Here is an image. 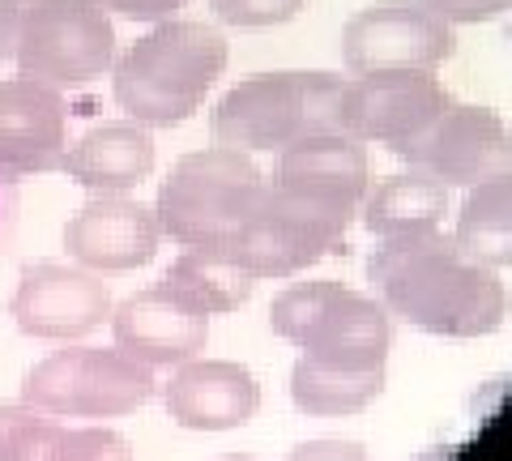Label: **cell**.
<instances>
[{"instance_id":"obj_1","label":"cell","mask_w":512,"mask_h":461,"mask_svg":"<svg viewBox=\"0 0 512 461\" xmlns=\"http://www.w3.org/2000/svg\"><path fill=\"white\" fill-rule=\"evenodd\" d=\"M367 278L389 316H402L431 338H487L508 316L500 269L470 261L444 227L380 240Z\"/></svg>"},{"instance_id":"obj_2","label":"cell","mask_w":512,"mask_h":461,"mask_svg":"<svg viewBox=\"0 0 512 461\" xmlns=\"http://www.w3.org/2000/svg\"><path fill=\"white\" fill-rule=\"evenodd\" d=\"M227 35L210 22L167 18L154 22L111 65V94L128 120L146 129H171L201 111L205 94L227 73Z\"/></svg>"},{"instance_id":"obj_3","label":"cell","mask_w":512,"mask_h":461,"mask_svg":"<svg viewBox=\"0 0 512 461\" xmlns=\"http://www.w3.org/2000/svg\"><path fill=\"white\" fill-rule=\"evenodd\" d=\"M265 171L244 150L205 146L167 171L154 197L158 231L180 248H227L265 197Z\"/></svg>"},{"instance_id":"obj_4","label":"cell","mask_w":512,"mask_h":461,"mask_svg":"<svg viewBox=\"0 0 512 461\" xmlns=\"http://www.w3.org/2000/svg\"><path fill=\"white\" fill-rule=\"evenodd\" d=\"M346 77L338 73H256L235 82L210 111L214 146L244 154L286 150L308 133L342 129Z\"/></svg>"},{"instance_id":"obj_5","label":"cell","mask_w":512,"mask_h":461,"mask_svg":"<svg viewBox=\"0 0 512 461\" xmlns=\"http://www.w3.org/2000/svg\"><path fill=\"white\" fill-rule=\"evenodd\" d=\"M146 363L116 346H69L39 359L22 380V402L52 419H124L154 397Z\"/></svg>"},{"instance_id":"obj_6","label":"cell","mask_w":512,"mask_h":461,"mask_svg":"<svg viewBox=\"0 0 512 461\" xmlns=\"http://www.w3.org/2000/svg\"><path fill=\"white\" fill-rule=\"evenodd\" d=\"M13 60L22 77H35L52 90L99 82L116 65L111 13L94 0H30L18 13Z\"/></svg>"},{"instance_id":"obj_7","label":"cell","mask_w":512,"mask_h":461,"mask_svg":"<svg viewBox=\"0 0 512 461\" xmlns=\"http://www.w3.org/2000/svg\"><path fill=\"white\" fill-rule=\"evenodd\" d=\"M350 222L308 205L303 197L286 193L274 180L265 184V197L248 218V227L222 248L235 265H244L256 282L265 278H295L320 257H329L333 248L346 240Z\"/></svg>"},{"instance_id":"obj_8","label":"cell","mask_w":512,"mask_h":461,"mask_svg":"<svg viewBox=\"0 0 512 461\" xmlns=\"http://www.w3.org/2000/svg\"><path fill=\"white\" fill-rule=\"evenodd\" d=\"M457 35L444 18H436L419 0H380L359 9L342 30V65L350 73H389L419 69L436 73L453 60Z\"/></svg>"},{"instance_id":"obj_9","label":"cell","mask_w":512,"mask_h":461,"mask_svg":"<svg viewBox=\"0 0 512 461\" xmlns=\"http://www.w3.org/2000/svg\"><path fill=\"white\" fill-rule=\"evenodd\" d=\"M397 158L444 188H474L512 171V133L491 107L448 103Z\"/></svg>"},{"instance_id":"obj_10","label":"cell","mask_w":512,"mask_h":461,"mask_svg":"<svg viewBox=\"0 0 512 461\" xmlns=\"http://www.w3.org/2000/svg\"><path fill=\"white\" fill-rule=\"evenodd\" d=\"M453 103L436 73L419 69H389V73H359L346 82L342 94V133L363 146L402 150L419 137L440 111Z\"/></svg>"},{"instance_id":"obj_11","label":"cell","mask_w":512,"mask_h":461,"mask_svg":"<svg viewBox=\"0 0 512 461\" xmlns=\"http://www.w3.org/2000/svg\"><path fill=\"white\" fill-rule=\"evenodd\" d=\"M111 286L103 274L82 265L39 261L26 265L18 291L9 299V316L26 338L39 342H77L111 321Z\"/></svg>"},{"instance_id":"obj_12","label":"cell","mask_w":512,"mask_h":461,"mask_svg":"<svg viewBox=\"0 0 512 461\" xmlns=\"http://www.w3.org/2000/svg\"><path fill=\"white\" fill-rule=\"evenodd\" d=\"M158 244H163V231H158L154 210L128 193L90 197L64 222L69 261L94 269V274H133V269L154 261Z\"/></svg>"},{"instance_id":"obj_13","label":"cell","mask_w":512,"mask_h":461,"mask_svg":"<svg viewBox=\"0 0 512 461\" xmlns=\"http://www.w3.org/2000/svg\"><path fill=\"white\" fill-rule=\"evenodd\" d=\"M274 184L303 197L308 205H320V210L350 222L359 214L367 188H372L367 146L355 137H346L342 129L308 133V137L291 141L286 150H278Z\"/></svg>"},{"instance_id":"obj_14","label":"cell","mask_w":512,"mask_h":461,"mask_svg":"<svg viewBox=\"0 0 512 461\" xmlns=\"http://www.w3.org/2000/svg\"><path fill=\"white\" fill-rule=\"evenodd\" d=\"M69 150V103L35 77L0 82V176H47Z\"/></svg>"},{"instance_id":"obj_15","label":"cell","mask_w":512,"mask_h":461,"mask_svg":"<svg viewBox=\"0 0 512 461\" xmlns=\"http://www.w3.org/2000/svg\"><path fill=\"white\" fill-rule=\"evenodd\" d=\"M111 338H116V351L146 363L150 372L180 368V363L197 359L205 351V342H210V316L188 308L184 299H175L158 282L111 308Z\"/></svg>"},{"instance_id":"obj_16","label":"cell","mask_w":512,"mask_h":461,"mask_svg":"<svg viewBox=\"0 0 512 461\" xmlns=\"http://www.w3.org/2000/svg\"><path fill=\"white\" fill-rule=\"evenodd\" d=\"M299 351L303 359L329 363V368H346V372H376L389 363V346H393V316L389 308L372 295L346 291L338 282L333 295L316 308L308 329L299 333Z\"/></svg>"},{"instance_id":"obj_17","label":"cell","mask_w":512,"mask_h":461,"mask_svg":"<svg viewBox=\"0 0 512 461\" xmlns=\"http://www.w3.org/2000/svg\"><path fill=\"white\" fill-rule=\"evenodd\" d=\"M163 406L184 432H235L261 410V385L235 359H188L167 380Z\"/></svg>"},{"instance_id":"obj_18","label":"cell","mask_w":512,"mask_h":461,"mask_svg":"<svg viewBox=\"0 0 512 461\" xmlns=\"http://www.w3.org/2000/svg\"><path fill=\"white\" fill-rule=\"evenodd\" d=\"M154 163H158V150L146 124L107 120V124H94L90 133H82L64 150L60 171L73 184L90 188L94 197H103V193H133L141 180H150Z\"/></svg>"},{"instance_id":"obj_19","label":"cell","mask_w":512,"mask_h":461,"mask_svg":"<svg viewBox=\"0 0 512 461\" xmlns=\"http://www.w3.org/2000/svg\"><path fill=\"white\" fill-rule=\"evenodd\" d=\"M359 214H363V227L376 240L436 231L444 227V214H448V188L410 167V171H397V176H384L376 188H367Z\"/></svg>"},{"instance_id":"obj_20","label":"cell","mask_w":512,"mask_h":461,"mask_svg":"<svg viewBox=\"0 0 512 461\" xmlns=\"http://www.w3.org/2000/svg\"><path fill=\"white\" fill-rule=\"evenodd\" d=\"M163 286L175 299H184L188 308H197L205 316H227L252 299L256 278L218 248H184L180 257L167 265Z\"/></svg>"},{"instance_id":"obj_21","label":"cell","mask_w":512,"mask_h":461,"mask_svg":"<svg viewBox=\"0 0 512 461\" xmlns=\"http://www.w3.org/2000/svg\"><path fill=\"white\" fill-rule=\"evenodd\" d=\"M453 244L487 269H512V171L470 188L457 210Z\"/></svg>"},{"instance_id":"obj_22","label":"cell","mask_w":512,"mask_h":461,"mask_svg":"<svg viewBox=\"0 0 512 461\" xmlns=\"http://www.w3.org/2000/svg\"><path fill=\"white\" fill-rule=\"evenodd\" d=\"M384 393V368L376 372H346V368H329V363L303 359L291 368V402L295 410L312 419H342V415H359Z\"/></svg>"},{"instance_id":"obj_23","label":"cell","mask_w":512,"mask_h":461,"mask_svg":"<svg viewBox=\"0 0 512 461\" xmlns=\"http://www.w3.org/2000/svg\"><path fill=\"white\" fill-rule=\"evenodd\" d=\"M214 18L239 26V30H269V26H282L299 18L308 9V0H210Z\"/></svg>"},{"instance_id":"obj_24","label":"cell","mask_w":512,"mask_h":461,"mask_svg":"<svg viewBox=\"0 0 512 461\" xmlns=\"http://www.w3.org/2000/svg\"><path fill=\"white\" fill-rule=\"evenodd\" d=\"M56 461H133V444L111 427H64Z\"/></svg>"},{"instance_id":"obj_25","label":"cell","mask_w":512,"mask_h":461,"mask_svg":"<svg viewBox=\"0 0 512 461\" xmlns=\"http://www.w3.org/2000/svg\"><path fill=\"white\" fill-rule=\"evenodd\" d=\"M39 419H47L43 410L26 406V402H0V461H18L30 432L39 427Z\"/></svg>"},{"instance_id":"obj_26","label":"cell","mask_w":512,"mask_h":461,"mask_svg":"<svg viewBox=\"0 0 512 461\" xmlns=\"http://www.w3.org/2000/svg\"><path fill=\"white\" fill-rule=\"evenodd\" d=\"M419 5H427L448 26H478V22L504 18L512 9V0H419Z\"/></svg>"},{"instance_id":"obj_27","label":"cell","mask_w":512,"mask_h":461,"mask_svg":"<svg viewBox=\"0 0 512 461\" xmlns=\"http://www.w3.org/2000/svg\"><path fill=\"white\" fill-rule=\"evenodd\" d=\"M94 5L116 13V18H128V22H167L188 0H94Z\"/></svg>"},{"instance_id":"obj_28","label":"cell","mask_w":512,"mask_h":461,"mask_svg":"<svg viewBox=\"0 0 512 461\" xmlns=\"http://www.w3.org/2000/svg\"><path fill=\"white\" fill-rule=\"evenodd\" d=\"M286 461H372V457L355 440H308V444H295Z\"/></svg>"},{"instance_id":"obj_29","label":"cell","mask_w":512,"mask_h":461,"mask_svg":"<svg viewBox=\"0 0 512 461\" xmlns=\"http://www.w3.org/2000/svg\"><path fill=\"white\" fill-rule=\"evenodd\" d=\"M18 0H0V65L13 60V43H18Z\"/></svg>"},{"instance_id":"obj_30","label":"cell","mask_w":512,"mask_h":461,"mask_svg":"<svg viewBox=\"0 0 512 461\" xmlns=\"http://www.w3.org/2000/svg\"><path fill=\"white\" fill-rule=\"evenodd\" d=\"M0 222H5V184H0Z\"/></svg>"},{"instance_id":"obj_31","label":"cell","mask_w":512,"mask_h":461,"mask_svg":"<svg viewBox=\"0 0 512 461\" xmlns=\"http://www.w3.org/2000/svg\"><path fill=\"white\" fill-rule=\"evenodd\" d=\"M222 461H256V457H222Z\"/></svg>"},{"instance_id":"obj_32","label":"cell","mask_w":512,"mask_h":461,"mask_svg":"<svg viewBox=\"0 0 512 461\" xmlns=\"http://www.w3.org/2000/svg\"><path fill=\"white\" fill-rule=\"evenodd\" d=\"M18 5H30V0H18Z\"/></svg>"}]
</instances>
